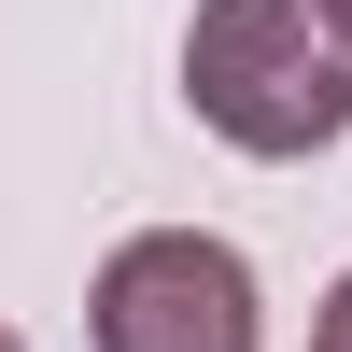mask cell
Masks as SVG:
<instances>
[{
  "instance_id": "3957f363",
  "label": "cell",
  "mask_w": 352,
  "mask_h": 352,
  "mask_svg": "<svg viewBox=\"0 0 352 352\" xmlns=\"http://www.w3.org/2000/svg\"><path fill=\"white\" fill-rule=\"evenodd\" d=\"M310 352H352V268H338V296H324V324H310Z\"/></svg>"
},
{
  "instance_id": "277c9868",
  "label": "cell",
  "mask_w": 352,
  "mask_h": 352,
  "mask_svg": "<svg viewBox=\"0 0 352 352\" xmlns=\"http://www.w3.org/2000/svg\"><path fill=\"white\" fill-rule=\"evenodd\" d=\"M0 352H28V338H14V324H0Z\"/></svg>"
},
{
  "instance_id": "6da1fadb",
  "label": "cell",
  "mask_w": 352,
  "mask_h": 352,
  "mask_svg": "<svg viewBox=\"0 0 352 352\" xmlns=\"http://www.w3.org/2000/svg\"><path fill=\"white\" fill-rule=\"evenodd\" d=\"M184 99L240 155H324L352 127V28H338V0H197Z\"/></svg>"
},
{
  "instance_id": "7a4b0ae2",
  "label": "cell",
  "mask_w": 352,
  "mask_h": 352,
  "mask_svg": "<svg viewBox=\"0 0 352 352\" xmlns=\"http://www.w3.org/2000/svg\"><path fill=\"white\" fill-rule=\"evenodd\" d=\"M85 324H99V352H254V268L197 226H155L99 268Z\"/></svg>"
},
{
  "instance_id": "5b68a950",
  "label": "cell",
  "mask_w": 352,
  "mask_h": 352,
  "mask_svg": "<svg viewBox=\"0 0 352 352\" xmlns=\"http://www.w3.org/2000/svg\"><path fill=\"white\" fill-rule=\"evenodd\" d=\"M338 28H352V0H338Z\"/></svg>"
}]
</instances>
